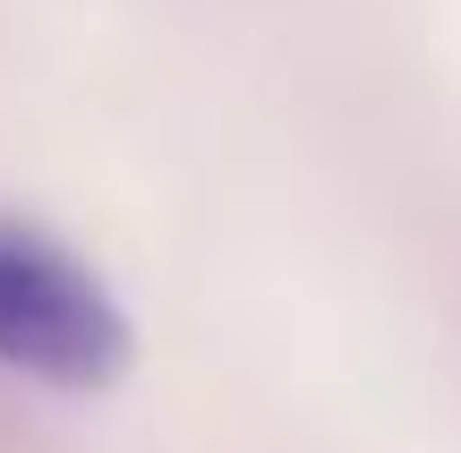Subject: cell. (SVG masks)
<instances>
[{
  "instance_id": "cell-1",
  "label": "cell",
  "mask_w": 461,
  "mask_h": 453,
  "mask_svg": "<svg viewBox=\"0 0 461 453\" xmlns=\"http://www.w3.org/2000/svg\"><path fill=\"white\" fill-rule=\"evenodd\" d=\"M129 359L137 334L95 266H77L51 231L0 214V368L60 394H103L129 376Z\"/></svg>"
}]
</instances>
